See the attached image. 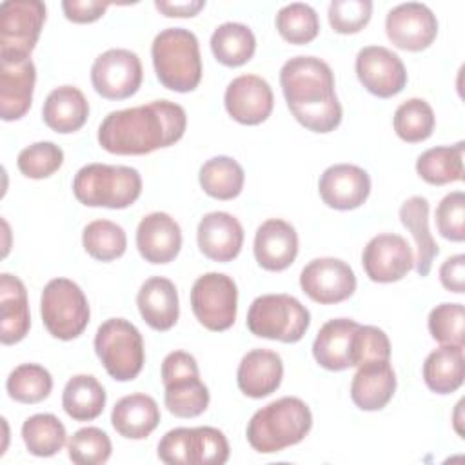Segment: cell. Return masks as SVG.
<instances>
[{
    "label": "cell",
    "instance_id": "obj_32",
    "mask_svg": "<svg viewBox=\"0 0 465 465\" xmlns=\"http://www.w3.org/2000/svg\"><path fill=\"white\" fill-rule=\"evenodd\" d=\"M423 381L436 394L458 391L465 376L463 345H441L429 352L423 361Z\"/></svg>",
    "mask_w": 465,
    "mask_h": 465
},
{
    "label": "cell",
    "instance_id": "obj_45",
    "mask_svg": "<svg viewBox=\"0 0 465 465\" xmlns=\"http://www.w3.org/2000/svg\"><path fill=\"white\" fill-rule=\"evenodd\" d=\"M389 336L374 325H358L352 340V367H361L372 361H389Z\"/></svg>",
    "mask_w": 465,
    "mask_h": 465
},
{
    "label": "cell",
    "instance_id": "obj_31",
    "mask_svg": "<svg viewBox=\"0 0 465 465\" xmlns=\"http://www.w3.org/2000/svg\"><path fill=\"white\" fill-rule=\"evenodd\" d=\"M400 220L407 227L416 242L414 269L420 276L430 272L432 262L440 249L429 231V200L425 196H411L400 207Z\"/></svg>",
    "mask_w": 465,
    "mask_h": 465
},
{
    "label": "cell",
    "instance_id": "obj_46",
    "mask_svg": "<svg viewBox=\"0 0 465 465\" xmlns=\"http://www.w3.org/2000/svg\"><path fill=\"white\" fill-rule=\"evenodd\" d=\"M329 24L340 35L361 31L372 15L371 0H332L329 4Z\"/></svg>",
    "mask_w": 465,
    "mask_h": 465
},
{
    "label": "cell",
    "instance_id": "obj_35",
    "mask_svg": "<svg viewBox=\"0 0 465 465\" xmlns=\"http://www.w3.org/2000/svg\"><path fill=\"white\" fill-rule=\"evenodd\" d=\"M465 143L440 145L423 151L416 160V173L430 185H445L463 180Z\"/></svg>",
    "mask_w": 465,
    "mask_h": 465
},
{
    "label": "cell",
    "instance_id": "obj_47",
    "mask_svg": "<svg viewBox=\"0 0 465 465\" xmlns=\"http://www.w3.org/2000/svg\"><path fill=\"white\" fill-rule=\"evenodd\" d=\"M438 232L450 242L465 240V194L463 191L449 193L436 207Z\"/></svg>",
    "mask_w": 465,
    "mask_h": 465
},
{
    "label": "cell",
    "instance_id": "obj_12",
    "mask_svg": "<svg viewBox=\"0 0 465 465\" xmlns=\"http://www.w3.org/2000/svg\"><path fill=\"white\" fill-rule=\"evenodd\" d=\"M191 309L196 320L209 331L222 332L232 327L238 309V289L231 276L207 272L194 280Z\"/></svg>",
    "mask_w": 465,
    "mask_h": 465
},
{
    "label": "cell",
    "instance_id": "obj_4",
    "mask_svg": "<svg viewBox=\"0 0 465 465\" xmlns=\"http://www.w3.org/2000/svg\"><path fill=\"white\" fill-rule=\"evenodd\" d=\"M158 82L176 93L194 91L202 80V56L198 38L185 27L160 31L151 45Z\"/></svg>",
    "mask_w": 465,
    "mask_h": 465
},
{
    "label": "cell",
    "instance_id": "obj_33",
    "mask_svg": "<svg viewBox=\"0 0 465 465\" xmlns=\"http://www.w3.org/2000/svg\"><path fill=\"white\" fill-rule=\"evenodd\" d=\"M107 401L105 389L91 374H74L62 392V407L74 421H91L104 412Z\"/></svg>",
    "mask_w": 465,
    "mask_h": 465
},
{
    "label": "cell",
    "instance_id": "obj_22",
    "mask_svg": "<svg viewBox=\"0 0 465 465\" xmlns=\"http://www.w3.org/2000/svg\"><path fill=\"white\" fill-rule=\"evenodd\" d=\"M252 251L262 269L283 271L298 256V232L289 222L269 218L256 229Z\"/></svg>",
    "mask_w": 465,
    "mask_h": 465
},
{
    "label": "cell",
    "instance_id": "obj_6",
    "mask_svg": "<svg viewBox=\"0 0 465 465\" xmlns=\"http://www.w3.org/2000/svg\"><path fill=\"white\" fill-rule=\"evenodd\" d=\"M309 325V309L291 294H262L247 311V329L258 338L296 343L305 336Z\"/></svg>",
    "mask_w": 465,
    "mask_h": 465
},
{
    "label": "cell",
    "instance_id": "obj_48",
    "mask_svg": "<svg viewBox=\"0 0 465 465\" xmlns=\"http://www.w3.org/2000/svg\"><path fill=\"white\" fill-rule=\"evenodd\" d=\"M111 4L100 0H64L62 9L67 20L74 24H89L104 16Z\"/></svg>",
    "mask_w": 465,
    "mask_h": 465
},
{
    "label": "cell",
    "instance_id": "obj_30",
    "mask_svg": "<svg viewBox=\"0 0 465 465\" xmlns=\"http://www.w3.org/2000/svg\"><path fill=\"white\" fill-rule=\"evenodd\" d=\"M89 116V102L74 85L54 87L42 107L45 125L56 133L67 134L84 127Z\"/></svg>",
    "mask_w": 465,
    "mask_h": 465
},
{
    "label": "cell",
    "instance_id": "obj_1",
    "mask_svg": "<svg viewBox=\"0 0 465 465\" xmlns=\"http://www.w3.org/2000/svg\"><path fill=\"white\" fill-rule=\"evenodd\" d=\"M187 127L180 104L153 100L143 105L111 111L98 127V143L113 154H149L176 143Z\"/></svg>",
    "mask_w": 465,
    "mask_h": 465
},
{
    "label": "cell",
    "instance_id": "obj_3",
    "mask_svg": "<svg viewBox=\"0 0 465 465\" xmlns=\"http://www.w3.org/2000/svg\"><path fill=\"white\" fill-rule=\"evenodd\" d=\"M312 427L307 403L296 396L278 398L258 409L247 423V441L262 454L280 452L300 443Z\"/></svg>",
    "mask_w": 465,
    "mask_h": 465
},
{
    "label": "cell",
    "instance_id": "obj_37",
    "mask_svg": "<svg viewBox=\"0 0 465 465\" xmlns=\"http://www.w3.org/2000/svg\"><path fill=\"white\" fill-rule=\"evenodd\" d=\"M22 440L33 456L49 458L62 450L67 441V432L54 414L38 412L24 421Z\"/></svg>",
    "mask_w": 465,
    "mask_h": 465
},
{
    "label": "cell",
    "instance_id": "obj_36",
    "mask_svg": "<svg viewBox=\"0 0 465 465\" xmlns=\"http://www.w3.org/2000/svg\"><path fill=\"white\" fill-rule=\"evenodd\" d=\"M200 185L205 194L216 200L236 198L245 182L243 167L231 156H214L200 167Z\"/></svg>",
    "mask_w": 465,
    "mask_h": 465
},
{
    "label": "cell",
    "instance_id": "obj_50",
    "mask_svg": "<svg viewBox=\"0 0 465 465\" xmlns=\"http://www.w3.org/2000/svg\"><path fill=\"white\" fill-rule=\"evenodd\" d=\"M154 7L165 16H194L200 9L205 7V0H189V2H162L156 0Z\"/></svg>",
    "mask_w": 465,
    "mask_h": 465
},
{
    "label": "cell",
    "instance_id": "obj_49",
    "mask_svg": "<svg viewBox=\"0 0 465 465\" xmlns=\"http://www.w3.org/2000/svg\"><path fill=\"white\" fill-rule=\"evenodd\" d=\"M440 282L447 291L463 294L465 291V256L463 254H454L441 263Z\"/></svg>",
    "mask_w": 465,
    "mask_h": 465
},
{
    "label": "cell",
    "instance_id": "obj_44",
    "mask_svg": "<svg viewBox=\"0 0 465 465\" xmlns=\"http://www.w3.org/2000/svg\"><path fill=\"white\" fill-rule=\"evenodd\" d=\"M430 336L441 345L465 343V309L461 303H440L427 320Z\"/></svg>",
    "mask_w": 465,
    "mask_h": 465
},
{
    "label": "cell",
    "instance_id": "obj_40",
    "mask_svg": "<svg viewBox=\"0 0 465 465\" xmlns=\"http://www.w3.org/2000/svg\"><path fill=\"white\" fill-rule=\"evenodd\" d=\"M85 252L98 262L120 258L127 249V234L122 225L111 220H94L82 232Z\"/></svg>",
    "mask_w": 465,
    "mask_h": 465
},
{
    "label": "cell",
    "instance_id": "obj_9",
    "mask_svg": "<svg viewBox=\"0 0 465 465\" xmlns=\"http://www.w3.org/2000/svg\"><path fill=\"white\" fill-rule=\"evenodd\" d=\"M40 314L47 332L64 341L78 338L91 318L84 291L69 278H53L45 283L40 298Z\"/></svg>",
    "mask_w": 465,
    "mask_h": 465
},
{
    "label": "cell",
    "instance_id": "obj_10",
    "mask_svg": "<svg viewBox=\"0 0 465 465\" xmlns=\"http://www.w3.org/2000/svg\"><path fill=\"white\" fill-rule=\"evenodd\" d=\"M158 458L167 465H223L229 443L214 427H176L158 441Z\"/></svg>",
    "mask_w": 465,
    "mask_h": 465
},
{
    "label": "cell",
    "instance_id": "obj_15",
    "mask_svg": "<svg viewBox=\"0 0 465 465\" xmlns=\"http://www.w3.org/2000/svg\"><path fill=\"white\" fill-rule=\"evenodd\" d=\"M354 67L361 85L378 98H391L407 85V71L401 58L383 45L361 47Z\"/></svg>",
    "mask_w": 465,
    "mask_h": 465
},
{
    "label": "cell",
    "instance_id": "obj_24",
    "mask_svg": "<svg viewBox=\"0 0 465 465\" xmlns=\"http://www.w3.org/2000/svg\"><path fill=\"white\" fill-rule=\"evenodd\" d=\"M283 378L282 356L269 349L249 351L236 371L238 389L249 398H265L272 394Z\"/></svg>",
    "mask_w": 465,
    "mask_h": 465
},
{
    "label": "cell",
    "instance_id": "obj_25",
    "mask_svg": "<svg viewBox=\"0 0 465 465\" xmlns=\"http://www.w3.org/2000/svg\"><path fill=\"white\" fill-rule=\"evenodd\" d=\"M136 305L143 322L160 332L173 329L180 316L176 285L163 276H151L142 283Z\"/></svg>",
    "mask_w": 465,
    "mask_h": 465
},
{
    "label": "cell",
    "instance_id": "obj_26",
    "mask_svg": "<svg viewBox=\"0 0 465 465\" xmlns=\"http://www.w3.org/2000/svg\"><path fill=\"white\" fill-rule=\"evenodd\" d=\"M358 322L351 318H334L325 322L312 343V356L327 371H345L352 367V340Z\"/></svg>",
    "mask_w": 465,
    "mask_h": 465
},
{
    "label": "cell",
    "instance_id": "obj_42",
    "mask_svg": "<svg viewBox=\"0 0 465 465\" xmlns=\"http://www.w3.org/2000/svg\"><path fill=\"white\" fill-rule=\"evenodd\" d=\"M111 440L98 427H82L67 441L69 460L76 465H102L111 458Z\"/></svg>",
    "mask_w": 465,
    "mask_h": 465
},
{
    "label": "cell",
    "instance_id": "obj_39",
    "mask_svg": "<svg viewBox=\"0 0 465 465\" xmlns=\"http://www.w3.org/2000/svg\"><path fill=\"white\" fill-rule=\"evenodd\" d=\"M5 389L11 400L31 405L44 401L49 396L53 378L51 372L38 363H22L9 372Z\"/></svg>",
    "mask_w": 465,
    "mask_h": 465
},
{
    "label": "cell",
    "instance_id": "obj_7",
    "mask_svg": "<svg viewBox=\"0 0 465 465\" xmlns=\"http://www.w3.org/2000/svg\"><path fill=\"white\" fill-rule=\"evenodd\" d=\"M94 351L116 381L134 380L143 367L145 349L140 331L125 318L105 320L94 336Z\"/></svg>",
    "mask_w": 465,
    "mask_h": 465
},
{
    "label": "cell",
    "instance_id": "obj_20",
    "mask_svg": "<svg viewBox=\"0 0 465 465\" xmlns=\"http://www.w3.org/2000/svg\"><path fill=\"white\" fill-rule=\"evenodd\" d=\"M136 247L145 262L169 263L182 249V229L171 214L149 213L136 227Z\"/></svg>",
    "mask_w": 465,
    "mask_h": 465
},
{
    "label": "cell",
    "instance_id": "obj_18",
    "mask_svg": "<svg viewBox=\"0 0 465 465\" xmlns=\"http://www.w3.org/2000/svg\"><path fill=\"white\" fill-rule=\"evenodd\" d=\"M223 104L232 120L243 125L265 122L274 107V94L267 80L258 74H240L229 82Z\"/></svg>",
    "mask_w": 465,
    "mask_h": 465
},
{
    "label": "cell",
    "instance_id": "obj_34",
    "mask_svg": "<svg viewBox=\"0 0 465 465\" xmlns=\"http://www.w3.org/2000/svg\"><path fill=\"white\" fill-rule=\"evenodd\" d=\"M211 51L220 64L240 67L252 58L256 36L245 24L223 22L211 35Z\"/></svg>",
    "mask_w": 465,
    "mask_h": 465
},
{
    "label": "cell",
    "instance_id": "obj_2",
    "mask_svg": "<svg viewBox=\"0 0 465 465\" xmlns=\"http://www.w3.org/2000/svg\"><path fill=\"white\" fill-rule=\"evenodd\" d=\"M280 85L289 111L305 129L331 133L340 125L341 104L327 62L303 54L289 58L280 69Z\"/></svg>",
    "mask_w": 465,
    "mask_h": 465
},
{
    "label": "cell",
    "instance_id": "obj_29",
    "mask_svg": "<svg viewBox=\"0 0 465 465\" xmlns=\"http://www.w3.org/2000/svg\"><path fill=\"white\" fill-rule=\"evenodd\" d=\"M0 340L4 345L18 343L25 338L31 327L29 302L24 282L18 276L4 272L0 276Z\"/></svg>",
    "mask_w": 465,
    "mask_h": 465
},
{
    "label": "cell",
    "instance_id": "obj_41",
    "mask_svg": "<svg viewBox=\"0 0 465 465\" xmlns=\"http://www.w3.org/2000/svg\"><path fill=\"white\" fill-rule=\"evenodd\" d=\"M276 29L283 40L294 45L312 42L320 33V18L314 7L303 2H292L283 5L276 13Z\"/></svg>",
    "mask_w": 465,
    "mask_h": 465
},
{
    "label": "cell",
    "instance_id": "obj_38",
    "mask_svg": "<svg viewBox=\"0 0 465 465\" xmlns=\"http://www.w3.org/2000/svg\"><path fill=\"white\" fill-rule=\"evenodd\" d=\"M392 125L396 134L409 143L427 140L436 125V116L430 104L423 98H409L394 111Z\"/></svg>",
    "mask_w": 465,
    "mask_h": 465
},
{
    "label": "cell",
    "instance_id": "obj_16",
    "mask_svg": "<svg viewBox=\"0 0 465 465\" xmlns=\"http://www.w3.org/2000/svg\"><path fill=\"white\" fill-rule=\"evenodd\" d=\"M385 33L398 49L423 51L438 35V20L425 4L405 2L387 13Z\"/></svg>",
    "mask_w": 465,
    "mask_h": 465
},
{
    "label": "cell",
    "instance_id": "obj_14",
    "mask_svg": "<svg viewBox=\"0 0 465 465\" xmlns=\"http://www.w3.org/2000/svg\"><path fill=\"white\" fill-rule=\"evenodd\" d=\"M302 291L316 303L332 305L345 302L356 291V274L340 258H314L300 274Z\"/></svg>",
    "mask_w": 465,
    "mask_h": 465
},
{
    "label": "cell",
    "instance_id": "obj_19",
    "mask_svg": "<svg viewBox=\"0 0 465 465\" xmlns=\"http://www.w3.org/2000/svg\"><path fill=\"white\" fill-rule=\"evenodd\" d=\"M318 191L327 207L351 211L367 202L371 194V176L354 163H334L322 173Z\"/></svg>",
    "mask_w": 465,
    "mask_h": 465
},
{
    "label": "cell",
    "instance_id": "obj_27",
    "mask_svg": "<svg viewBox=\"0 0 465 465\" xmlns=\"http://www.w3.org/2000/svg\"><path fill=\"white\" fill-rule=\"evenodd\" d=\"M396 374L389 361L358 367L351 383V400L361 411H380L394 396Z\"/></svg>",
    "mask_w": 465,
    "mask_h": 465
},
{
    "label": "cell",
    "instance_id": "obj_5",
    "mask_svg": "<svg viewBox=\"0 0 465 465\" xmlns=\"http://www.w3.org/2000/svg\"><path fill=\"white\" fill-rule=\"evenodd\" d=\"M74 198L87 207L125 209L142 194V176L129 165L87 163L73 178Z\"/></svg>",
    "mask_w": 465,
    "mask_h": 465
},
{
    "label": "cell",
    "instance_id": "obj_43",
    "mask_svg": "<svg viewBox=\"0 0 465 465\" xmlns=\"http://www.w3.org/2000/svg\"><path fill=\"white\" fill-rule=\"evenodd\" d=\"M64 163V151L54 142H35L18 153V171L33 180L54 174Z\"/></svg>",
    "mask_w": 465,
    "mask_h": 465
},
{
    "label": "cell",
    "instance_id": "obj_23",
    "mask_svg": "<svg viewBox=\"0 0 465 465\" xmlns=\"http://www.w3.org/2000/svg\"><path fill=\"white\" fill-rule=\"evenodd\" d=\"M36 67L31 58L0 62V116L5 122L20 120L31 107Z\"/></svg>",
    "mask_w": 465,
    "mask_h": 465
},
{
    "label": "cell",
    "instance_id": "obj_17",
    "mask_svg": "<svg viewBox=\"0 0 465 465\" xmlns=\"http://www.w3.org/2000/svg\"><path fill=\"white\" fill-rule=\"evenodd\" d=\"M361 265L369 280L376 283H392L407 276L414 267V256L403 236L383 232L367 242L361 252Z\"/></svg>",
    "mask_w": 465,
    "mask_h": 465
},
{
    "label": "cell",
    "instance_id": "obj_21",
    "mask_svg": "<svg viewBox=\"0 0 465 465\" xmlns=\"http://www.w3.org/2000/svg\"><path fill=\"white\" fill-rule=\"evenodd\" d=\"M198 249L214 262L234 260L243 245V227L231 213L213 211L202 216L196 229Z\"/></svg>",
    "mask_w": 465,
    "mask_h": 465
},
{
    "label": "cell",
    "instance_id": "obj_13",
    "mask_svg": "<svg viewBox=\"0 0 465 465\" xmlns=\"http://www.w3.org/2000/svg\"><path fill=\"white\" fill-rule=\"evenodd\" d=\"M143 78L142 62L136 53L122 47L107 49L91 65L94 91L107 100H125L133 96Z\"/></svg>",
    "mask_w": 465,
    "mask_h": 465
},
{
    "label": "cell",
    "instance_id": "obj_28",
    "mask_svg": "<svg viewBox=\"0 0 465 465\" xmlns=\"http://www.w3.org/2000/svg\"><path fill=\"white\" fill-rule=\"evenodd\" d=\"M111 423L120 436L127 440H143L158 427L160 407L149 394L134 392L114 403Z\"/></svg>",
    "mask_w": 465,
    "mask_h": 465
},
{
    "label": "cell",
    "instance_id": "obj_11",
    "mask_svg": "<svg viewBox=\"0 0 465 465\" xmlns=\"http://www.w3.org/2000/svg\"><path fill=\"white\" fill-rule=\"evenodd\" d=\"M45 22L40 0H5L0 5V62L31 58Z\"/></svg>",
    "mask_w": 465,
    "mask_h": 465
},
{
    "label": "cell",
    "instance_id": "obj_8",
    "mask_svg": "<svg viewBox=\"0 0 465 465\" xmlns=\"http://www.w3.org/2000/svg\"><path fill=\"white\" fill-rule=\"evenodd\" d=\"M163 401L176 418H196L209 407V389L200 380V369L193 354L173 351L162 361Z\"/></svg>",
    "mask_w": 465,
    "mask_h": 465
}]
</instances>
